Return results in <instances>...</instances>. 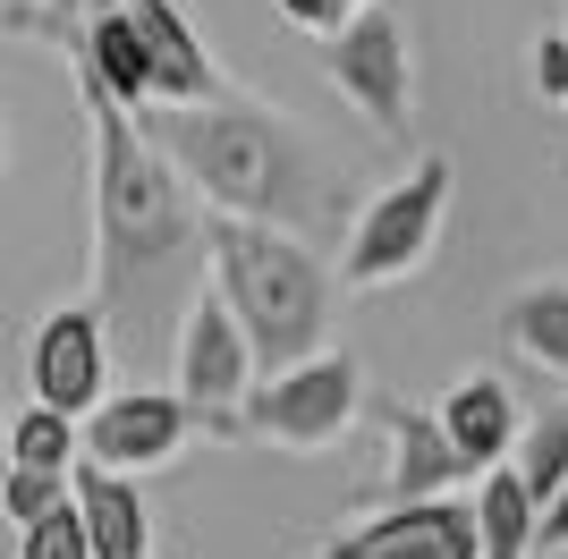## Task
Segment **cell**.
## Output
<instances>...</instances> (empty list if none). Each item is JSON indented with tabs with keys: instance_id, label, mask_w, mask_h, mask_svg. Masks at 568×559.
<instances>
[{
	"instance_id": "1",
	"label": "cell",
	"mask_w": 568,
	"mask_h": 559,
	"mask_svg": "<svg viewBox=\"0 0 568 559\" xmlns=\"http://www.w3.org/2000/svg\"><path fill=\"white\" fill-rule=\"evenodd\" d=\"M77 93L94 111V314L119 323L128 348H170L179 305L204 280V221L170 153L136 128L128 102L77 69Z\"/></svg>"
},
{
	"instance_id": "2",
	"label": "cell",
	"mask_w": 568,
	"mask_h": 559,
	"mask_svg": "<svg viewBox=\"0 0 568 559\" xmlns=\"http://www.w3.org/2000/svg\"><path fill=\"white\" fill-rule=\"evenodd\" d=\"M136 128L170 153V170L187 179V195H204V212H237V221H272V230L314 237L332 221V170L281 111L263 102H230V93H204V102H144Z\"/></svg>"
},
{
	"instance_id": "3",
	"label": "cell",
	"mask_w": 568,
	"mask_h": 559,
	"mask_svg": "<svg viewBox=\"0 0 568 559\" xmlns=\"http://www.w3.org/2000/svg\"><path fill=\"white\" fill-rule=\"evenodd\" d=\"M204 263H213L221 305L237 314L255 373L297 365L306 348H323L332 331V272L297 230L272 221H237V212H204Z\"/></svg>"
},
{
	"instance_id": "4",
	"label": "cell",
	"mask_w": 568,
	"mask_h": 559,
	"mask_svg": "<svg viewBox=\"0 0 568 559\" xmlns=\"http://www.w3.org/2000/svg\"><path fill=\"white\" fill-rule=\"evenodd\" d=\"M365 407V365L348 348H306L297 365H272L237 398V441H272L288 458L332 449Z\"/></svg>"
},
{
	"instance_id": "5",
	"label": "cell",
	"mask_w": 568,
	"mask_h": 559,
	"mask_svg": "<svg viewBox=\"0 0 568 559\" xmlns=\"http://www.w3.org/2000/svg\"><path fill=\"white\" fill-rule=\"evenodd\" d=\"M450 153H416L407 179H390L374 204L348 221V255H339V280L348 288H390V280L425 272L433 246H442V221H450Z\"/></svg>"
},
{
	"instance_id": "6",
	"label": "cell",
	"mask_w": 568,
	"mask_h": 559,
	"mask_svg": "<svg viewBox=\"0 0 568 559\" xmlns=\"http://www.w3.org/2000/svg\"><path fill=\"white\" fill-rule=\"evenodd\" d=\"M323 77L348 93L382 144H407L416 119V34L399 0H356L348 18L323 34Z\"/></svg>"
},
{
	"instance_id": "7",
	"label": "cell",
	"mask_w": 568,
	"mask_h": 559,
	"mask_svg": "<svg viewBox=\"0 0 568 559\" xmlns=\"http://www.w3.org/2000/svg\"><path fill=\"white\" fill-rule=\"evenodd\" d=\"M170 382H179V398L195 407L204 433L237 441V398H246V382H255V348H246L237 314L221 305V288H204V280L187 288L179 331H170Z\"/></svg>"
},
{
	"instance_id": "8",
	"label": "cell",
	"mask_w": 568,
	"mask_h": 559,
	"mask_svg": "<svg viewBox=\"0 0 568 559\" xmlns=\"http://www.w3.org/2000/svg\"><path fill=\"white\" fill-rule=\"evenodd\" d=\"M195 433V407L179 390H102L85 416H77V458L119 466V475H144V466H170Z\"/></svg>"
},
{
	"instance_id": "9",
	"label": "cell",
	"mask_w": 568,
	"mask_h": 559,
	"mask_svg": "<svg viewBox=\"0 0 568 559\" xmlns=\"http://www.w3.org/2000/svg\"><path fill=\"white\" fill-rule=\"evenodd\" d=\"M26 382H34L43 407L85 416V407L102 398V382H111V323H102L94 305H60V314H43L34 348H26Z\"/></svg>"
},
{
	"instance_id": "10",
	"label": "cell",
	"mask_w": 568,
	"mask_h": 559,
	"mask_svg": "<svg viewBox=\"0 0 568 559\" xmlns=\"http://www.w3.org/2000/svg\"><path fill=\"white\" fill-rule=\"evenodd\" d=\"M323 559H475V509L450 491L390 500V517H365L356 535H332Z\"/></svg>"
},
{
	"instance_id": "11",
	"label": "cell",
	"mask_w": 568,
	"mask_h": 559,
	"mask_svg": "<svg viewBox=\"0 0 568 559\" xmlns=\"http://www.w3.org/2000/svg\"><path fill=\"white\" fill-rule=\"evenodd\" d=\"M119 9H128V26L144 34V60H153V102H204V93H221L213 51H204V34L187 26V9H179V0H119Z\"/></svg>"
},
{
	"instance_id": "12",
	"label": "cell",
	"mask_w": 568,
	"mask_h": 559,
	"mask_svg": "<svg viewBox=\"0 0 568 559\" xmlns=\"http://www.w3.org/2000/svg\"><path fill=\"white\" fill-rule=\"evenodd\" d=\"M69 500H77V526H85L94 559H144L153 551V509H144V491L119 466L69 458Z\"/></svg>"
},
{
	"instance_id": "13",
	"label": "cell",
	"mask_w": 568,
	"mask_h": 559,
	"mask_svg": "<svg viewBox=\"0 0 568 559\" xmlns=\"http://www.w3.org/2000/svg\"><path fill=\"white\" fill-rule=\"evenodd\" d=\"M433 424L450 433L458 466H467V475H484V466L509 458V441H518V398H509V382H500V373L475 365V373H458L450 390H442Z\"/></svg>"
},
{
	"instance_id": "14",
	"label": "cell",
	"mask_w": 568,
	"mask_h": 559,
	"mask_svg": "<svg viewBox=\"0 0 568 559\" xmlns=\"http://www.w3.org/2000/svg\"><path fill=\"white\" fill-rule=\"evenodd\" d=\"M500 339H509V356H526L535 373H568V272L518 280L509 305H500Z\"/></svg>"
},
{
	"instance_id": "15",
	"label": "cell",
	"mask_w": 568,
	"mask_h": 559,
	"mask_svg": "<svg viewBox=\"0 0 568 559\" xmlns=\"http://www.w3.org/2000/svg\"><path fill=\"white\" fill-rule=\"evenodd\" d=\"M450 484H467V466L433 424V407H390V500H433Z\"/></svg>"
},
{
	"instance_id": "16",
	"label": "cell",
	"mask_w": 568,
	"mask_h": 559,
	"mask_svg": "<svg viewBox=\"0 0 568 559\" xmlns=\"http://www.w3.org/2000/svg\"><path fill=\"white\" fill-rule=\"evenodd\" d=\"M475 559H535V491L518 484V466L493 458L475 475Z\"/></svg>"
},
{
	"instance_id": "17",
	"label": "cell",
	"mask_w": 568,
	"mask_h": 559,
	"mask_svg": "<svg viewBox=\"0 0 568 559\" xmlns=\"http://www.w3.org/2000/svg\"><path fill=\"white\" fill-rule=\"evenodd\" d=\"M509 466H518V484L544 500L551 484L568 475V398H551L535 424H518V441H509Z\"/></svg>"
},
{
	"instance_id": "18",
	"label": "cell",
	"mask_w": 568,
	"mask_h": 559,
	"mask_svg": "<svg viewBox=\"0 0 568 559\" xmlns=\"http://www.w3.org/2000/svg\"><path fill=\"white\" fill-rule=\"evenodd\" d=\"M69 458H77V416H60V407H26L18 424H9V466H60L69 475Z\"/></svg>"
},
{
	"instance_id": "19",
	"label": "cell",
	"mask_w": 568,
	"mask_h": 559,
	"mask_svg": "<svg viewBox=\"0 0 568 559\" xmlns=\"http://www.w3.org/2000/svg\"><path fill=\"white\" fill-rule=\"evenodd\" d=\"M60 500H69V475H60V466H0V517L34 526V517L60 509Z\"/></svg>"
},
{
	"instance_id": "20",
	"label": "cell",
	"mask_w": 568,
	"mask_h": 559,
	"mask_svg": "<svg viewBox=\"0 0 568 559\" xmlns=\"http://www.w3.org/2000/svg\"><path fill=\"white\" fill-rule=\"evenodd\" d=\"M18 559H94V542L77 526V500H60V509H43L34 526H18Z\"/></svg>"
},
{
	"instance_id": "21",
	"label": "cell",
	"mask_w": 568,
	"mask_h": 559,
	"mask_svg": "<svg viewBox=\"0 0 568 559\" xmlns=\"http://www.w3.org/2000/svg\"><path fill=\"white\" fill-rule=\"evenodd\" d=\"M526 77H535V93H544V102H568V26H560V34H535Z\"/></svg>"
},
{
	"instance_id": "22",
	"label": "cell",
	"mask_w": 568,
	"mask_h": 559,
	"mask_svg": "<svg viewBox=\"0 0 568 559\" xmlns=\"http://www.w3.org/2000/svg\"><path fill=\"white\" fill-rule=\"evenodd\" d=\"M568 551V475L535 500V559H560Z\"/></svg>"
},
{
	"instance_id": "23",
	"label": "cell",
	"mask_w": 568,
	"mask_h": 559,
	"mask_svg": "<svg viewBox=\"0 0 568 559\" xmlns=\"http://www.w3.org/2000/svg\"><path fill=\"white\" fill-rule=\"evenodd\" d=\"M272 9H281L297 34H332V26L348 18V0H272Z\"/></svg>"
},
{
	"instance_id": "24",
	"label": "cell",
	"mask_w": 568,
	"mask_h": 559,
	"mask_svg": "<svg viewBox=\"0 0 568 559\" xmlns=\"http://www.w3.org/2000/svg\"><path fill=\"white\" fill-rule=\"evenodd\" d=\"M77 0H26V9H9V26H60Z\"/></svg>"
},
{
	"instance_id": "25",
	"label": "cell",
	"mask_w": 568,
	"mask_h": 559,
	"mask_svg": "<svg viewBox=\"0 0 568 559\" xmlns=\"http://www.w3.org/2000/svg\"><path fill=\"white\" fill-rule=\"evenodd\" d=\"M0 466H9V424H0Z\"/></svg>"
},
{
	"instance_id": "26",
	"label": "cell",
	"mask_w": 568,
	"mask_h": 559,
	"mask_svg": "<svg viewBox=\"0 0 568 559\" xmlns=\"http://www.w3.org/2000/svg\"><path fill=\"white\" fill-rule=\"evenodd\" d=\"M77 9H111V0H77Z\"/></svg>"
},
{
	"instance_id": "27",
	"label": "cell",
	"mask_w": 568,
	"mask_h": 559,
	"mask_svg": "<svg viewBox=\"0 0 568 559\" xmlns=\"http://www.w3.org/2000/svg\"><path fill=\"white\" fill-rule=\"evenodd\" d=\"M0 162H9V136H0Z\"/></svg>"
},
{
	"instance_id": "28",
	"label": "cell",
	"mask_w": 568,
	"mask_h": 559,
	"mask_svg": "<svg viewBox=\"0 0 568 559\" xmlns=\"http://www.w3.org/2000/svg\"><path fill=\"white\" fill-rule=\"evenodd\" d=\"M348 9H356V0H348Z\"/></svg>"
},
{
	"instance_id": "29",
	"label": "cell",
	"mask_w": 568,
	"mask_h": 559,
	"mask_svg": "<svg viewBox=\"0 0 568 559\" xmlns=\"http://www.w3.org/2000/svg\"><path fill=\"white\" fill-rule=\"evenodd\" d=\"M144 559H153V551H144Z\"/></svg>"
}]
</instances>
